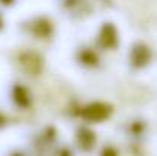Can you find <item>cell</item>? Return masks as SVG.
<instances>
[{
    "label": "cell",
    "instance_id": "1",
    "mask_svg": "<svg viewBox=\"0 0 157 156\" xmlns=\"http://www.w3.org/2000/svg\"><path fill=\"white\" fill-rule=\"evenodd\" d=\"M113 107L110 104L105 103H92L86 106L81 112V116L89 121V122H102L105 119H108V116L111 115Z\"/></svg>",
    "mask_w": 157,
    "mask_h": 156
},
{
    "label": "cell",
    "instance_id": "2",
    "mask_svg": "<svg viewBox=\"0 0 157 156\" xmlns=\"http://www.w3.org/2000/svg\"><path fill=\"white\" fill-rule=\"evenodd\" d=\"M117 43H119V35H117L116 26L113 23H104L98 32L96 45L104 51H110V49H116Z\"/></svg>",
    "mask_w": 157,
    "mask_h": 156
},
{
    "label": "cell",
    "instance_id": "3",
    "mask_svg": "<svg viewBox=\"0 0 157 156\" xmlns=\"http://www.w3.org/2000/svg\"><path fill=\"white\" fill-rule=\"evenodd\" d=\"M151 60V51L147 45L144 43H136L131 52H130V61H131V66L136 67V69H142L145 67Z\"/></svg>",
    "mask_w": 157,
    "mask_h": 156
},
{
    "label": "cell",
    "instance_id": "4",
    "mask_svg": "<svg viewBox=\"0 0 157 156\" xmlns=\"http://www.w3.org/2000/svg\"><path fill=\"white\" fill-rule=\"evenodd\" d=\"M75 139H76L78 147H79L82 152H90V150H93V147L96 146V135H95L93 130H90V129H87V127H79V129L76 130Z\"/></svg>",
    "mask_w": 157,
    "mask_h": 156
},
{
    "label": "cell",
    "instance_id": "5",
    "mask_svg": "<svg viewBox=\"0 0 157 156\" xmlns=\"http://www.w3.org/2000/svg\"><path fill=\"white\" fill-rule=\"evenodd\" d=\"M20 64L21 67L29 72L31 75H37L40 70H41V66H43V61H41V57L37 54V52H25L21 57H20Z\"/></svg>",
    "mask_w": 157,
    "mask_h": 156
},
{
    "label": "cell",
    "instance_id": "6",
    "mask_svg": "<svg viewBox=\"0 0 157 156\" xmlns=\"http://www.w3.org/2000/svg\"><path fill=\"white\" fill-rule=\"evenodd\" d=\"M52 22L44 18V17H40V18H35L31 25V32L34 37L37 38H49L52 35Z\"/></svg>",
    "mask_w": 157,
    "mask_h": 156
},
{
    "label": "cell",
    "instance_id": "7",
    "mask_svg": "<svg viewBox=\"0 0 157 156\" xmlns=\"http://www.w3.org/2000/svg\"><path fill=\"white\" fill-rule=\"evenodd\" d=\"M12 101L15 103V106H18V107H21V109L29 107V104H31L29 90H28L23 84H15V86L12 87Z\"/></svg>",
    "mask_w": 157,
    "mask_h": 156
},
{
    "label": "cell",
    "instance_id": "8",
    "mask_svg": "<svg viewBox=\"0 0 157 156\" xmlns=\"http://www.w3.org/2000/svg\"><path fill=\"white\" fill-rule=\"evenodd\" d=\"M78 58H79V61H81L82 64H86V66H96L98 61H99L98 54L93 51V49H89V48H87V49H82V51L79 52Z\"/></svg>",
    "mask_w": 157,
    "mask_h": 156
},
{
    "label": "cell",
    "instance_id": "9",
    "mask_svg": "<svg viewBox=\"0 0 157 156\" xmlns=\"http://www.w3.org/2000/svg\"><path fill=\"white\" fill-rule=\"evenodd\" d=\"M99 156H119V153H117V150L113 146H104Z\"/></svg>",
    "mask_w": 157,
    "mask_h": 156
},
{
    "label": "cell",
    "instance_id": "10",
    "mask_svg": "<svg viewBox=\"0 0 157 156\" xmlns=\"http://www.w3.org/2000/svg\"><path fill=\"white\" fill-rule=\"evenodd\" d=\"M15 0H0V3L2 5H5V6H8V5H12Z\"/></svg>",
    "mask_w": 157,
    "mask_h": 156
},
{
    "label": "cell",
    "instance_id": "11",
    "mask_svg": "<svg viewBox=\"0 0 157 156\" xmlns=\"http://www.w3.org/2000/svg\"><path fill=\"white\" fill-rule=\"evenodd\" d=\"M11 156H25L23 153H20V152H15V153H12Z\"/></svg>",
    "mask_w": 157,
    "mask_h": 156
},
{
    "label": "cell",
    "instance_id": "12",
    "mask_svg": "<svg viewBox=\"0 0 157 156\" xmlns=\"http://www.w3.org/2000/svg\"><path fill=\"white\" fill-rule=\"evenodd\" d=\"M2 28H3V17L0 15V29H2Z\"/></svg>",
    "mask_w": 157,
    "mask_h": 156
}]
</instances>
